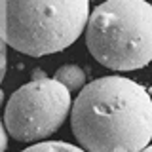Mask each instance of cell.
I'll return each instance as SVG.
<instances>
[{
  "label": "cell",
  "instance_id": "1",
  "mask_svg": "<svg viewBox=\"0 0 152 152\" xmlns=\"http://www.w3.org/2000/svg\"><path fill=\"white\" fill-rule=\"evenodd\" d=\"M69 114L86 152H139L150 145V95L129 78L103 76L86 84Z\"/></svg>",
  "mask_w": 152,
  "mask_h": 152
},
{
  "label": "cell",
  "instance_id": "2",
  "mask_svg": "<svg viewBox=\"0 0 152 152\" xmlns=\"http://www.w3.org/2000/svg\"><path fill=\"white\" fill-rule=\"evenodd\" d=\"M89 0H0V40L31 57L63 51L84 32Z\"/></svg>",
  "mask_w": 152,
  "mask_h": 152
},
{
  "label": "cell",
  "instance_id": "3",
  "mask_svg": "<svg viewBox=\"0 0 152 152\" xmlns=\"http://www.w3.org/2000/svg\"><path fill=\"white\" fill-rule=\"evenodd\" d=\"M86 46L112 70H137L152 59V6L146 0H107L88 15Z\"/></svg>",
  "mask_w": 152,
  "mask_h": 152
},
{
  "label": "cell",
  "instance_id": "4",
  "mask_svg": "<svg viewBox=\"0 0 152 152\" xmlns=\"http://www.w3.org/2000/svg\"><path fill=\"white\" fill-rule=\"evenodd\" d=\"M70 104V91L63 84L55 78L38 76L10 97L4 110V127L15 141H46L65 124Z\"/></svg>",
  "mask_w": 152,
  "mask_h": 152
},
{
  "label": "cell",
  "instance_id": "5",
  "mask_svg": "<svg viewBox=\"0 0 152 152\" xmlns=\"http://www.w3.org/2000/svg\"><path fill=\"white\" fill-rule=\"evenodd\" d=\"M53 78L61 82L69 91H80L86 86V72L78 65H63L55 70Z\"/></svg>",
  "mask_w": 152,
  "mask_h": 152
},
{
  "label": "cell",
  "instance_id": "6",
  "mask_svg": "<svg viewBox=\"0 0 152 152\" xmlns=\"http://www.w3.org/2000/svg\"><path fill=\"white\" fill-rule=\"evenodd\" d=\"M21 152H86V150L65 141H38Z\"/></svg>",
  "mask_w": 152,
  "mask_h": 152
},
{
  "label": "cell",
  "instance_id": "7",
  "mask_svg": "<svg viewBox=\"0 0 152 152\" xmlns=\"http://www.w3.org/2000/svg\"><path fill=\"white\" fill-rule=\"evenodd\" d=\"M8 148V131L4 127V122L0 120V152H6Z\"/></svg>",
  "mask_w": 152,
  "mask_h": 152
},
{
  "label": "cell",
  "instance_id": "8",
  "mask_svg": "<svg viewBox=\"0 0 152 152\" xmlns=\"http://www.w3.org/2000/svg\"><path fill=\"white\" fill-rule=\"evenodd\" d=\"M139 152H152V146H150V145H146L145 148H142V150H139Z\"/></svg>",
  "mask_w": 152,
  "mask_h": 152
},
{
  "label": "cell",
  "instance_id": "9",
  "mask_svg": "<svg viewBox=\"0 0 152 152\" xmlns=\"http://www.w3.org/2000/svg\"><path fill=\"white\" fill-rule=\"evenodd\" d=\"M2 99H4V93H2V89H0V104H2Z\"/></svg>",
  "mask_w": 152,
  "mask_h": 152
}]
</instances>
